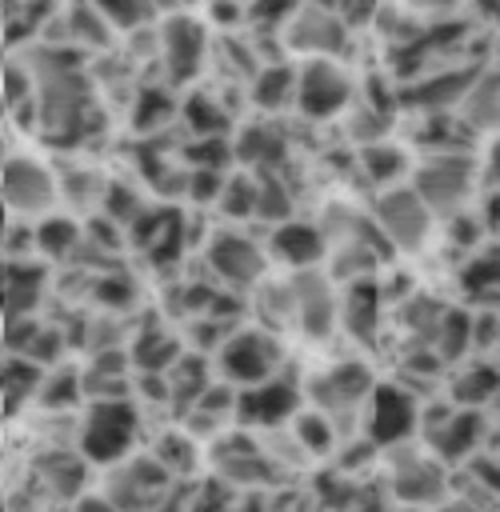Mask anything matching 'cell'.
<instances>
[{
	"instance_id": "14",
	"label": "cell",
	"mask_w": 500,
	"mask_h": 512,
	"mask_svg": "<svg viewBox=\"0 0 500 512\" xmlns=\"http://www.w3.org/2000/svg\"><path fill=\"white\" fill-rule=\"evenodd\" d=\"M292 296H296V328L308 340L332 336V328L340 324V304H336L332 280L324 272H296L292 276Z\"/></svg>"
},
{
	"instance_id": "26",
	"label": "cell",
	"mask_w": 500,
	"mask_h": 512,
	"mask_svg": "<svg viewBox=\"0 0 500 512\" xmlns=\"http://www.w3.org/2000/svg\"><path fill=\"white\" fill-rule=\"evenodd\" d=\"M68 40L76 48H108L112 44V24L104 20L100 4H76V8H68Z\"/></svg>"
},
{
	"instance_id": "8",
	"label": "cell",
	"mask_w": 500,
	"mask_h": 512,
	"mask_svg": "<svg viewBox=\"0 0 500 512\" xmlns=\"http://www.w3.org/2000/svg\"><path fill=\"white\" fill-rule=\"evenodd\" d=\"M364 424H368V440L372 444L400 448L420 428V400L404 384H376L372 396H368Z\"/></svg>"
},
{
	"instance_id": "37",
	"label": "cell",
	"mask_w": 500,
	"mask_h": 512,
	"mask_svg": "<svg viewBox=\"0 0 500 512\" xmlns=\"http://www.w3.org/2000/svg\"><path fill=\"white\" fill-rule=\"evenodd\" d=\"M8 412H12V404H20V396H28L36 384H44V376H40V364L36 360H28V356H8Z\"/></svg>"
},
{
	"instance_id": "44",
	"label": "cell",
	"mask_w": 500,
	"mask_h": 512,
	"mask_svg": "<svg viewBox=\"0 0 500 512\" xmlns=\"http://www.w3.org/2000/svg\"><path fill=\"white\" fill-rule=\"evenodd\" d=\"M76 512H116V504H112L108 496H104V500H100V496H92V500H84Z\"/></svg>"
},
{
	"instance_id": "28",
	"label": "cell",
	"mask_w": 500,
	"mask_h": 512,
	"mask_svg": "<svg viewBox=\"0 0 500 512\" xmlns=\"http://www.w3.org/2000/svg\"><path fill=\"white\" fill-rule=\"evenodd\" d=\"M256 308L268 332H280L288 324H296V296H292V280L288 284H260L256 288Z\"/></svg>"
},
{
	"instance_id": "10",
	"label": "cell",
	"mask_w": 500,
	"mask_h": 512,
	"mask_svg": "<svg viewBox=\"0 0 500 512\" xmlns=\"http://www.w3.org/2000/svg\"><path fill=\"white\" fill-rule=\"evenodd\" d=\"M480 64H464V68H456V64H448V68H428V72H420V76H412L408 84H404V104H412V108H420V112H428V116H444V112H460V104H464V96L472 92V84L480 80Z\"/></svg>"
},
{
	"instance_id": "38",
	"label": "cell",
	"mask_w": 500,
	"mask_h": 512,
	"mask_svg": "<svg viewBox=\"0 0 500 512\" xmlns=\"http://www.w3.org/2000/svg\"><path fill=\"white\" fill-rule=\"evenodd\" d=\"M168 112H172V96L160 88H144L136 100V132H152Z\"/></svg>"
},
{
	"instance_id": "21",
	"label": "cell",
	"mask_w": 500,
	"mask_h": 512,
	"mask_svg": "<svg viewBox=\"0 0 500 512\" xmlns=\"http://www.w3.org/2000/svg\"><path fill=\"white\" fill-rule=\"evenodd\" d=\"M232 144H236V160L244 168H260L264 176H272V168L284 160V136L268 124H248Z\"/></svg>"
},
{
	"instance_id": "4",
	"label": "cell",
	"mask_w": 500,
	"mask_h": 512,
	"mask_svg": "<svg viewBox=\"0 0 500 512\" xmlns=\"http://www.w3.org/2000/svg\"><path fill=\"white\" fill-rule=\"evenodd\" d=\"M220 352V376L228 380V388L244 392V388H256V384H268L284 360V348L276 340V332L268 328H240V332H228L224 344L216 348Z\"/></svg>"
},
{
	"instance_id": "24",
	"label": "cell",
	"mask_w": 500,
	"mask_h": 512,
	"mask_svg": "<svg viewBox=\"0 0 500 512\" xmlns=\"http://www.w3.org/2000/svg\"><path fill=\"white\" fill-rule=\"evenodd\" d=\"M460 116L476 132H496L500 128V72H480L472 92L460 104Z\"/></svg>"
},
{
	"instance_id": "41",
	"label": "cell",
	"mask_w": 500,
	"mask_h": 512,
	"mask_svg": "<svg viewBox=\"0 0 500 512\" xmlns=\"http://www.w3.org/2000/svg\"><path fill=\"white\" fill-rule=\"evenodd\" d=\"M480 176L488 180V192H500V136L488 144V152L480 160Z\"/></svg>"
},
{
	"instance_id": "15",
	"label": "cell",
	"mask_w": 500,
	"mask_h": 512,
	"mask_svg": "<svg viewBox=\"0 0 500 512\" xmlns=\"http://www.w3.org/2000/svg\"><path fill=\"white\" fill-rule=\"evenodd\" d=\"M296 408H300V388L284 376H272L268 384L236 392V416L256 428H276L284 420H296L300 416Z\"/></svg>"
},
{
	"instance_id": "11",
	"label": "cell",
	"mask_w": 500,
	"mask_h": 512,
	"mask_svg": "<svg viewBox=\"0 0 500 512\" xmlns=\"http://www.w3.org/2000/svg\"><path fill=\"white\" fill-rule=\"evenodd\" d=\"M60 196V180L52 176L48 164L32 156H8L4 164V200L16 216H48V208Z\"/></svg>"
},
{
	"instance_id": "13",
	"label": "cell",
	"mask_w": 500,
	"mask_h": 512,
	"mask_svg": "<svg viewBox=\"0 0 500 512\" xmlns=\"http://www.w3.org/2000/svg\"><path fill=\"white\" fill-rule=\"evenodd\" d=\"M388 488L396 492V500H404L408 508H420V504H436L444 496V472L436 460L412 452L408 444H400L392 452V464H388Z\"/></svg>"
},
{
	"instance_id": "17",
	"label": "cell",
	"mask_w": 500,
	"mask_h": 512,
	"mask_svg": "<svg viewBox=\"0 0 500 512\" xmlns=\"http://www.w3.org/2000/svg\"><path fill=\"white\" fill-rule=\"evenodd\" d=\"M268 248L280 264H288L296 272H316V264L328 252V232L320 224H308V220H288L272 232Z\"/></svg>"
},
{
	"instance_id": "20",
	"label": "cell",
	"mask_w": 500,
	"mask_h": 512,
	"mask_svg": "<svg viewBox=\"0 0 500 512\" xmlns=\"http://www.w3.org/2000/svg\"><path fill=\"white\" fill-rule=\"evenodd\" d=\"M480 432H484L480 412L464 408V412H452V416H436L432 420V448H436L440 460H464L476 448Z\"/></svg>"
},
{
	"instance_id": "2",
	"label": "cell",
	"mask_w": 500,
	"mask_h": 512,
	"mask_svg": "<svg viewBox=\"0 0 500 512\" xmlns=\"http://www.w3.org/2000/svg\"><path fill=\"white\" fill-rule=\"evenodd\" d=\"M140 416L128 396H100L80 428V452L92 464H120L136 440Z\"/></svg>"
},
{
	"instance_id": "43",
	"label": "cell",
	"mask_w": 500,
	"mask_h": 512,
	"mask_svg": "<svg viewBox=\"0 0 500 512\" xmlns=\"http://www.w3.org/2000/svg\"><path fill=\"white\" fill-rule=\"evenodd\" d=\"M472 472L480 476V484H484L488 492H496V496H500V464H488V460H476V464H472Z\"/></svg>"
},
{
	"instance_id": "12",
	"label": "cell",
	"mask_w": 500,
	"mask_h": 512,
	"mask_svg": "<svg viewBox=\"0 0 500 512\" xmlns=\"http://www.w3.org/2000/svg\"><path fill=\"white\" fill-rule=\"evenodd\" d=\"M204 20L192 16V12H176L168 20H160V32H156V44H160V60H164V76L172 84H184L200 72V60H204Z\"/></svg>"
},
{
	"instance_id": "42",
	"label": "cell",
	"mask_w": 500,
	"mask_h": 512,
	"mask_svg": "<svg viewBox=\"0 0 500 512\" xmlns=\"http://www.w3.org/2000/svg\"><path fill=\"white\" fill-rule=\"evenodd\" d=\"M480 224H484V232L492 236V244H500V192H488L484 212H480Z\"/></svg>"
},
{
	"instance_id": "39",
	"label": "cell",
	"mask_w": 500,
	"mask_h": 512,
	"mask_svg": "<svg viewBox=\"0 0 500 512\" xmlns=\"http://www.w3.org/2000/svg\"><path fill=\"white\" fill-rule=\"evenodd\" d=\"M152 456H156V460L176 476V472H188V468H192L196 448H192V440H184V436H164V440H160V448H156Z\"/></svg>"
},
{
	"instance_id": "34",
	"label": "cell",
	"mask_w": 500,
	"mask_h": 512,
	"mask_svg": "<svg viewBox=\"0 0 500 512\" xmlns=\"http://www.w3.org/2000/svg\"><path fill=\"white\" fill-rule=\"evenodd\" d=\"M292 432H296V444L308 448L312 456H320V452H328V448L336 444V428H332V420L320 416L316 408H312V412H300V416L292 420Z\"/></svg>"
},
{
	"instance_id": "31",
	"label": "cell",
	"mask_w": 500,
	"mask_h": 512,
	"mask_svg": "<svg viewBox=\"0 0 500 512\" xmlns=\"http://www.w3.org/2000/svg\"><path fill=\"white\" fill-rule=\"evenodd\" d=\"M184 120H188V128H192L200 140L228 132V112H224L212 96H204V92H196V96L184 100Z\"/></svg>"
},
{
	"instance_id": "33",
	"label": "cell",
	"mask_w": 500,
	"mask_h": 512,
	"mask_svg": "<svg viewBox=\"0 0 500 512\" xmlns=\"http://www.w3.org/2000/svg\"><path fill=\"white\" fill-rule=\"evenodd\" d=\"M496 384H500V372H496V368H488V364H480V368L460 372V380H456L452 396H456L468 412H476L480 404H488V400L496 396Z\"/></svg>"
},
{
	"instance_id": "25",
	"label": "cell",
	"mask_w": 500,
	"mask_h": 512,
	"mask_svg": "<svg viewBox=\"0 0 500 512\" xmlns=\"http://www.w3.org/2000/svg\"><path fill=\"white\" fill-rule=\"evenodd\" d=\"M460 284L476 300H496L500 296V244H484L476 256H468Z\"/></svg>"
},
{
	"instance_id": "5",
	"label": "cell",
	"mask_w": 500,
	"mask_h": 512,
	"mask_svg": "<svg viewBox=\"0 0 500 512\" xmlns=\"http://www.w3.org/2000/svg\"><path fill=\"white\" fill-rule=\"evenodd\" d=\"M348 32H352V24L336 8L296 4V12L288 16L280 40H284V48L292 56H304V64H308V60H336L348 48Z\"/></svg>"
},
{
	"instance_id": "22",
	"label": "cell",
	"mask_w": 500,
	"mask_h": 512,
	"mask_svg": "<svg viewBox=\"0 0 500 512\" xmlns=\"http://www.w3.org/2000/svg\"><path fill=\"white\" fill-rule=\"evenodd\" d=\"M340 324L356 336V340H372L380 328V288L372 280H352L348 300L340 308Z\"/></svg>"
},
{
	"instance_id": "7",
	"label": "cell",
	"mask_w": 500,
	"mask_h": 512,
	"mask_svg": "<svg viewBox=\"0 0 500 512\" xmlns=\"http://www.w3.org/2000/svg\"><path fill=\"white\" fill-rule=\"evenodd\" d=\"M204 256H208V268L216 272V280H224L228 288H252V284L260 288L264 284L268 256L248 232H236V228L212 232Z\"/></svg>"
},
{
	"instance_id": "36",
	"label": "cell",
	"mask_w": 500,
	"mask_h": 512,
	"mask_svg": "<svg viewBox=\"0 0 500 512\" xmlns=\"http://www.w3.org/2000/svg\"><path fill=\"white\" fill-rule=\"evenodd\" d=\"M100 12L112 24V32H136L140 24L160 20V12L152 4H140V0H108V4H100Z\"/></svg>"
},
{
	"instance_id": "23",
	"label": "cell",
	"mask_w": 500,
	"mask_h": 512,
	"mask_svg": "<svg viewBox=\"0 0 500 512\" xmlns=\"http://www.w3.org/2000/svg\"><path fill=\"white\" fill-rule=\"evenodd\" d=\"M296 80H300V68H292V64H260V72L252 76L256 108L280 112V108L296 104Z\"/></svg>"
},
{
	"instance_id": "30",
	"label": "cell",
	"mask_w": 500,
	"mask_h": 512,
	"mask_svg": "<svg viewBox=\"0 0 500 512\" xmlns=\"http://www.w3.org/2000/svg\"><path fill=\"white\" fill-rule=\"evenodd\" d=\"M256 196H260V176H248V172H236L224 180V192H220V212L228 220H248L256 216Z\"/></svg>"
},
{
	"instance_id": "32",
	"label": "cell",
	"mask_w": 500,
	"mask_h": 512,
	"mask_svg": "<svg viewBox=\"0 0 500 512\" xmlns=\"http://www.w3.org/2000/svg\"><path fill=\"white\" fill-rule=\"evenodd\" d=\"M136 364L148 372V376H160L164 368H176V340L160 328H148L140 340H136Z\"/></svg>"
},
{
	"instance_id": "35",
	"label": "cell",
	"mask_w": 500,
	"mask_h": 512,
	"mask_svg": "<svg viewBox=\"0 0 500 512\" xmlns=\"http://www.w3.org/2000/svg\"><path fill=\"white\" fill-rule=\"evenodd\" d=\"M256 220L268 224H288L292 220V196L276 176H260V196H256Z\"/></svg>"
},
{
	"instance_id": "29",
	"label": "cell",
	"mask_w": 500,
	"mask_h": 512,
	"mask_svg": "<svg viewBox=\"0 0 500 512\" xmlns=\"http://www.w3.org/2000/svg\"><path fill=\"white\" fill-rule=\"evenodd\" d=\"M472 324H476V320H468V312H460V308H444V316H440V324H436V352H440L444 360L464 356V352L476 344Z\"/></svg>"
},
{
	"instance_id": "19",
	"label": "cell",
	"mask_w": 500,
	"mask_h": 512,
	"mask_svg": "<svg viewBox=\"0 0 500 512\" xmlns=\"http://www.w3.org/2000/svg\"><path fill=\"white\" fill-rule=\"evenodd\" d=\"M360 168H364V176H368L380 192H384V188H396V184H412V172H416L412 156H408L400 144H392V140L364 144V148H360Z\"/></svg>"
},
{
	"instance_id": "16",
	"label": "cell",
	"mask_w": 500,
	"mask_h": 512,
	"mask_svg": "<svg viewBox=\"0 0 500 512\" xmlns=\"http://www.w3.org/2000/svg\"><path fill=\"white\" fill-rule=\"evenodd\" d=\"M172 484V472L156 460V456H144V460H128L112 488H108V500L116 504V512H136V508H148L164 488Z\"/></svg>"
},
{
	"instance_id": "40",
	"label": "cell",
	"mask_w": 500,
	"mask_h": 512,
	"mask_svg": "<svg viewBox=\"0 0 500 512\" xmlns=\"http://www.w3.org/2000/svg\"><path fill=\"white\" fill-rule=\"evenodd\" d=\"M96 300H100V304H108V308H128V304L136 300V288H132V280H128V276L112 272V276H104V280L96 284Z\"/></svg>"
},
{
	"instance_id": "27",
	"label": "cell",
	"mask_w": 500,
	"mask_h": 512,
	"mask_svg": "<svg viewBox=\"0 0 500 512\" xmlns=\"http://www.w3.org/2000/svg\"><path fill=\"white\" fill-rule=\"evenodd\" d=\"M32 244H36L40 256L60 260V256L76 252V244H80V224L68 220V216H44V220H36V228H32Z\"/></svg>"
},
{
	"instance_id": "3",
	"label": "cell",
	"mask_w": 500,
	"mask_h": 512,
	"mask_svg": "<svg viewBox=\"0 0 500 512\" xmlns=\"http://www.w3.org/2000/svg\"><path fill=\"white\" fill-rule=\"evenodd\" d=\"M432 220H436V212L424 204V196L412 184L384 188L372 200V224L380 228L388 248L420 252L428 244V236H432Z\"/></svg>"
},
{
	"instance_id": "6",
	"label": "cell",
	"mask_w": 500,
	"mask_h": 512,
	"mask_svg": "<svg viewBox=\"0 0 500 512\" xmlns=\"http://www.w3.org/2000/svg\"><path fill=\"white\" fill-rule=\"evenodd\" d=\"M372 388H376V380L360 360H340V364H332L308 380V396H312L316 412L332 420V428L340 420H356L360 408L368 404Z\"/></svg>"
},
{
	"instance_id": "18",
	"label": "cell",
	"mask_w": 500,
	"mask_h": 512,
	"mask_svg": "<svg viewBox=\"0 0 500 512\" xmlns=\"http://www.w3.org/2000/svg\"><path fill=\"white\" fill-rule=\"evenodd\" d=\"M44 284L48 272L36 260H8L4 268V308H8V324H20L36 312V304L44 300Z\"/></svg>"
},
{
	"instance_id": "9",
	"label": "cell",
	"mask_w": 500,
	"mask_h": 512,
	"mask_svg": "<svg viewBox=\"0 0 500 512\" xmlns=\"http://www.w3.org/2000/svg\"><path fill=\"white\" fill-rule=\"evenodd\" d=\"M300 80H296V108L308 120H332L348 108L352 100V80L336 60H308L296 64Z\"/></svg>"
},
{
	"instance_id": "1",
	"label": "cell",
	"mask_w": 500,
	"mask_h": 512,
	"mask_svg": "<svg viewBox=\"0 0 500 512\" xmlns=\"http://www.w3.org/2000/svg\"><path fill=\"white\" fill-rule=\"evenodd\" d=\"M476 180H480V160H472L468 152H428L412 172V188L424 196V204L436 216H456L476 192Z\"/></svg>"
}]
</instances>
